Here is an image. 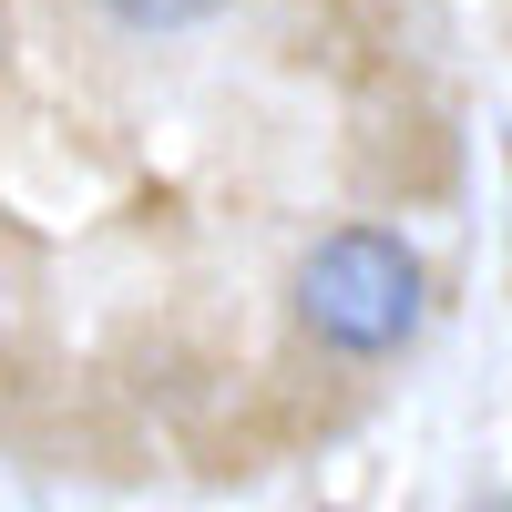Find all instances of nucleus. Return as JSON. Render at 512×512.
I'll return each instance as SVG.
<instances>
[{"mask_svg":"<svg viewBox=\"0 0 512 512\" xmlns=\"http://www.w3.org/2000/svg\"><path fill=\"white\" fill-rule=\"evenodd\" d=\"M103 11H113L123 31H195V21H216L226 0H103Z\"/></svg>","mask_w":512,"mask_h":512,"instance_id":"f03ea898","label":"nucleus"},{"mask_svg":"<svg viewBox=\"0 0 512 512\" xmlns=\"http://www.w3.org/2000/svg\"><path fill=\"white\" fill-rule=\"evenodd\" d=\"M420 308H431L420 256L390 226H338V236L308 246V267H297V318H308L338 359H390L420 328Z\"/></svg>","mask_w":512,"mask_h":512,"instance_id":"f257e3e1","label":"nucleus"}]
</instances>
